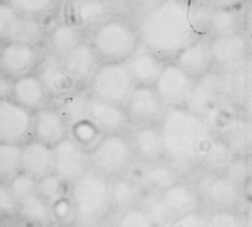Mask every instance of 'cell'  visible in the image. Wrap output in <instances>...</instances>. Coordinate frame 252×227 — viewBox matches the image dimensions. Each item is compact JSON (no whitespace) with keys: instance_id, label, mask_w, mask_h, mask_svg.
<instances>
[{"instance_id":"obj_1","label":"cell","mask_w":252,"mask_h":227,"mask_svg":"<svg viewBox=\"0 0 252 227\" xmlns=\"http://www.w3.org/2000/svg\"><path fill=\"white\" fill-rule=\"evenodd\" d=\"M140 44L164 60L175 58L199 38L189 22L188 5L183 0H164L146 12L137 28Z\"/></svg>"},{"instance_id":"obj_2","label":"cell","mask_w":252,"mask_h":227,"mask_svg":"<svg viewBox=\"0 0 252 227\" xmlns=\"http://www.w3.org/2000/svg\"><path fill=\"white\" fill-rule=\"evenodd\" d=\"M164 154L177 162L200 159L211 140V128L199 115L183 107L164 112L160 126Z\"/></svg>"},{"instance_id":"obj_3","label":"cell","mask_w":252,"mask_h":227,"mask_svg":"<svg viewBox=\"0 0 252 227\" xmlns=\"http://www.w3.org/2000/svg\"><path fill=\"white\" fill-rule=\"evenodd\" d=\"M107 179L98 173H86L71 186V210L81 226H92L101 219L112 204Z\"/></svg>"},{"instance_id":"obj_4","label":"cell","mask_w":252,"mask_h":227,"mask_svg":"<svg viewBox=\"0 0 252 227\" xmlns=\"http://www.w3.org/2000/svg\"><path fill=\"white\" fill-rule=\"evenodd\" d=\"M90 44L102 63H125L138 49L140 38L127 20L113 18L94 28Z\"/></svg>"},{"instance_id":"obj_5","label":"cell","mask_w":252,"mask_h":227,"mask_svg":"<svg viewBox=\"0 0 252 227\" xmlns=\"http://www.w3.org/2000/svg\"><path fill=\"white\" fill-rule=\"evenodd\" d=\"M92 97L124 107L134 90V83L124 63H102L90 79Z\"/></svg>"},{"instance_id":"obj_6","label":"cell","mask_w":252,"mask_h":227,"mask_svg":"<svg viewBox=\"0 0 252 227\" xmlns=\"http://www.w3.org/2000/svg\"><path fill=\"white\" fill-rule=\"evenodd\" d=\"M133 155L127 138L120 134H106L90 149L89 160L98 174L118 175L129 167Z\"/></svg>"},{"instance_id":"obj_7","label":"cell","mask_w":252,"mask_h":227,"mask_svg":"<svg viewBox=\"0 0 252 227\" xmlns=\"http://www.w3.org/2000/svg\"><path fill=\"white\" fill-rule=\"evenodd\" d=\"M16 204V211L30 221L47 225L53 218L50 204L39 194L36 180L29 175L19 173L7 186Z\"/></svg>"},{"instance_id":"obj_8","label":"cell","mask_w":252,"mask_h":227,"mask_svg":"<svg viewBox=\"0 0 252 227\" xmlns=\"http://www.w3.org/2000/svg\"><path fill=\"white\" fill-rule=\"evenodd\" d=\"M44 38V27L39 19L19 15L10 5L0 3V43H23L38 47Z\"/></svg>"},{"instance_id":"obj_9","label":"cell","mask_w":252,"mask_h":227,"mask_svg":"<svg viewBox=\"0 0 252 227\" xmlns=\"http://www.w3.org/2000/svg\"><path fill=\"white\" fill-rule=\"evenodd\" d=\"M89 152L66 138L53 147V174L61 180L74 182L89 173Z\"/></svg>"},{"instance_id":"obj_10","label":"cell","mask_w":252,"mask_h":227,"mask_svg":"<svg viewBox=\"0 0 252 227\" xmlns=\"http://www.w3.org/2000/svg\"><path fill=\"white\" fill-rule=\"evenodd\" d=\"M221 75L215 71L194 79L183 108L205 118L221 101Z\"/></svg>"},{"instance_id":"obj_11","label":"cell","mask_w":252,"mask_h":227,"mask_svg":"<svg viewBox=\"0 0 252 227\" xmlns=\"http://www.w3.org/2000/svg\"><path fill=\"white\" fill-rule=\"evenodd\" d=\"M192 84V77L188 76L175 63H168L162 68L153 88L164 107L176 108L184 106Z\"/></svg>"},{"instance_id":"obj_12","label":"cell","mask_w":252,"mask_h":227,"mask_svg":"<svg viewBox=\"0 0 252 227\" xmlns=\"http://www.w3.org/2000/svg\"><path fill=\"white\" fill-rule=\"evenodd\" d=\"M31 112L12 99L0 98V143H23L31 134Z\"/></svg>"},{"instance_id":"obj_13","label":"cell","mask_w":252,"mask_h":227,"mask_svg":"<svg viewBox=\"0 0 252 227\" xmlns=\"http://www.w3.org/2000/svg\"><path fill=\"white\" fill-rule=\"evenodd\" d=\"M39 60L38 47L34 46L8 42L0 49V71L7 77L18 79L32 74Z\"/></svg>"},{"instance_id":"obj_14","label":"cell","mask_w":252,"mask_h":227,"mask_svg":"<svg viewBox=\"0 0 252 227\" xmlns=\"http://www.w3.org/2000/svg\"><path fill=\"white\" fill-rule=\"evenodd\" d=\"M209 44L214 66L220 67L224 73H231L247 66V42L239 32L209 39Z\"/></svg>"},{"instance_id":"obj_15","label":"cell","mask_w":252,"mask_h":227,"mask_svg":"<svg viewBox=\"0 0 252 227\" xmlns=\"http://www.w3.org/2000/svg\"><path fill=\"white\" fill-rule=\"evenodd\" d=\"M31 134L35 140L53 149L68 138V126L57 108L46 106L32 115Z\"/></svg>"},{"instance_id":"obj_16","label":"cell","mask_w":252,"mask_h":227,"mask_svg":"<svg viewBox=\"0 0 252 227\" xmlns=\"http://www.w3.org/2000/svg\"><path fill=\"white\" fill-rule=\"evenodd\" d=\"M173 63L192 79L203 76L214 70V59L208 38H197L175 56Z\"/></svg>"},{"instance_id":"obj_17","label":"cell","mask_w":252,"mask_h":227,"mask_svg":"<svg viewBox=\"0 0 252 227\" xmlns=\"http://www.w3.org/2000/svg\"><path fill=\"white\" fill-rule=\"evenodd\" d=\"M125 111L127 118L133 121L151 125L164 115V104L157 97L155 88L149 86H136L126 103Z\"/></svg>"},{"instance_id":"obj_18","label":"cell","mask_w":252,"mask_h":227,"mask_svg":"<svg viewBox=\"0 0 252 227\" xmlns=\"http://www.w3.org/2000/svg\"><path fill=\"white\" fill-rule=\"evenodd\" d=\"M61 63L70 79L77 84L92 79L99 67V59L90 42L83 40L82 43L78 44L77 47L61 58Z\"/></svg>"},{"instance_id":"obj_19","label":"cell","mask_w":252,"mask_h":227,"mask_svg":"<svg viewBox=\"0 0 252 227\" xmlns=\"http://www.w3.org/2000/svg\"><path fill=\"white\" fill-rule=\"evenodd\" d=\"M125 67L130 75L134 86H155L157 77L160 76L165 63L162 59L146 50L142 44L126 60Z\"/></svg>"},{"instance_id":"obj_20","label":"cell","mask_w":252,"mask_h":227,"mask_svg":"<svg viewBox=\"0 0 252 227\" xmlns=\"http://www.w3.org/2000/svg\"><path fill=\"white\" fill-rule=\"evenodd\" d=\"M36 76L42 82L49 97L61 98L73 91L75 83L70 79L64 71L61 59L50 52L43 59L39 60Z\"/></svg>"},{"instance_id":"obj_21","label":"cell","mask_w":252,"mask_h":227,"mask_svg":"<svg viewBox=\"0 0 252 227\" xmlns=\"http://www.w3.org/2000/svg\"><path fill=\"white\" fill-rule=\"evenodd\" d=\"M20 173L35 180L53 174V149L38 140H31L22 146Z\"/></svg>"},{"instance_id":"obj_22","label":"cell","mask_w":252,"mask_h":227,"mask_svg":"<svg viewBox=\"0 0 252 227\" xmlns=\"http://www.w3.org/2000/svg\"><path fill=\"white\" fill-rule=\"evenodd\" d=\"M88 119L97 127L102 135L118 134L125 127L127 115L124 107L106 103L94 97H90L88 108Z\"/></svg>"},{"instance_id":"obj_23","label":"cell","mask_w":252,"mask_h":227,"mask_svg":"<svg viewBox=\"0 0 252 227\" xmlns=\"http://www.w3.org/2000/svg\"><path fill=\"white\" fill-rule=\"evenodd\" d=\"M11 97L16 104L30 112L46 107L50 98L36 74H29L15 79L11 87Z\"/></svg>"},{"instance_id":"obj_24","label":"cell","mask_w":252,"mask_h":227,"mask_svg":"<svg viewBox=\"0 0 252 227\" xmlns=\"http://www.w3.org/2000/svg\"><path fill=\"white\" fill-rule=\"evenodd\" d=\"M133 154L144 162H157L164 155L160 130L152 125H142L137 128L130 140Z\"/></svg>"},{"instance_id":"obj_25","label":"cell","mask_w":252,"mask_h":227,"mask_svg":"<svg viewBox=\"0 0 252 227\" xmlns=\"http://www.w3.org/2000/svg\"><path fill=\"white\" fill-rule=\"evenodd\" d=\"M71 23L79 29L95 28L106 20L109 7L105 0H73L70 3Z\"/></svg>"},{"instance_id":"obj_26","label":"cell","mask_w":252,"mask_h":227,"mask_svg":"<svg viewBox=\"0 0 252 227\" xmlns=\"http://www.w3.org/2000/svg\"><path fill=\"white\" fill-rule=\"evenodd\" d=\"M158 199L166 213L169 214L170 219L192 213L197 202L193 190L183 183H175L162 190Z\"/></svg>"},{"instance_id":"obj_27","label":"cell","mask_w":252,"mask_h":227,"mask_svg":"<svg viewBox=\"0 0 252 227\" xmlns=\"http://www.w3.org/2000/svg\"><path fill=\"white\" fill-rule=\"evenodd\" d=\"M83 42L82 29H79L68 22L59 23L50 31L49 46L50 52L57 58H63L74 47Z\"/></svg>"},{"instance_id":"obj_28","label":"cell","mask_w":252,"mask_h":227,"mask_svg":"<svg viewBox=\"0 0 252 227\" xmlns=\"http://www.w3.org/2000/svg\"><path fill=\"white\" fill-rule=\"evenodd\" d=\"M205 195L209 202L221 210L233 207L239 201V189L236 182L227 177H218L205 184Z\"/></svg>"},{"instance_id":"obj_29","label":"cell","mask_w":252,"mask_h":227,"mask_svg":"<svg viewBox=\"0 0 252 227\" xmlns=\"http://www.w3.org/2000/svg\"><path fill=\"white\" fill-rule=\"evenodd\" d=\"M90 97L86 92L71 91L58 98L57 110L62 115L68 127L88 119V108Z\"/></svg>"},{"instance_id":"obj_30","label":"cell","mask_w":252,"mask_h":227,"mask_svg":"<svg viewBox=\"0 0 252 227\" xmlns=\"http://www.w3.org/2000/svg\"><path fill=\"white\" fill-rule=\"evenodd\" d=\"M238 16L232 8L212 7L208 23V39L238 34Z\"/></svg>"},{"instance_id":"obj_31","label":"cell","mask_w":252,"mask_h":227,"mask_svg":"<svg viewBox=\"0 0 252 227\" xmlns=\"http://www.w3.org/2000/svg\"><path fill=\"white\" fill-rule=\"evenodd\" d=\"M20 145L0 143V183L20 173Z\"/></svg>"},{"instance_id":"obj_32","label":"cell","mask_w":252,"mask_h":227,"mask_svg":"<svg viewBox=\"0 0 252 227\" xmlns=\"http://www.w3.org/2000/svg\"><path fill=\"white\" fill-rule=\"evenodd\" d=\"M19 15L39 19L51 12L57 0H3Z\"/></svg>"},{"instance_id":"obj_33","label":"cell","mask_w":252,"mask_h":227,"mask_svg":"<svg viewBox=\"0 0 252 227\" xmlns=\"http://www.w3.org/2000/svg\"><path fill=\"white\" fill-rule=\"evenodd\" d=\"M231 158H232L231 147L224 140L214 139V138H211L200 156V159L204 160L209 167H214V169H219L228 164L231 162Z\"/></svg>"},{"instance_id":"obj_34","label":"cell","mask_w":252,"mask_h":227,"mask_svg":"<svg viewBox=\"0 0 252 227\" xmlns=\"http://www.w3.org/2000/svg\"><path fill=\"white\" fill-rule=\"evenodd\" d=\"M68 138L75 142L79 147H82L83 150H88L89 147L92 149L101 139L102 134L92 122L86 119L68 127Z\"/></svg>"},{"instance_id":"obj_35","label":"cell","mask_w":252,"mask_h":227,"mask_svg":"<svg viewBox=\"0 0 252 227\" xmlns=\"http://www.w3.org/2000/svg\"><path fill=\"white\" fill-rule=\"evenodd\" d=\"M145 180L151 186L162 191L172 184L177 183V177L175 171L169 167L162 166V164H156L145 173Z\"/></svg>"},{"instance_id":"obj_36","label":"cell","mask_w":252,"mask_h":227,"mask_svg":"<svg viewBox=\"0 0 252 227\" xmlns=\"http://www.w3.org/2000/svg\"><path fill=\"white\" fill-rule=\"evenodd\" d=\"M36 186H38L39 194L42 195V198L49 203L50 207L54 203L58 202L59 199H62V180L55 177L54 174L47 175L44 178L36 180Z\"/></svg>"},{"instance_id":"obj_37","label":"cell","mask_w":252,"mask_h":227,"mask_svg":"<svg viewBox=\"0 0 252 227\" xmlns=\"http://www.w3.org/2000/svg\"><path fill=\"white\" fill-rule=\"evenodd\" d=\"M110 197H112V204H116L117 207H125L134 201L136 191L127 180H118L117 183L110 186Z\"/></svg>"},{"instance_id":"obj_38","label":"cell","mask_w":252,"mask_h":227,"mask_svg":"<svg viewBox=\"0 0 252 227\" xmlns=\"http://www.w3.org/2000/svg\"><path fill=\"white\" fill-rule=\"evenodd\" d=\"M156 225L146 213V210L142 208H129L122 214L118 227H155Z\"/></svg>"},{"instance_id":"obj_39","label":"cell","mask_w":252,"mask_h":227,"mask_svg":"<svg viewBox=\"0 0 252 227\" xmlns=\"http://www.w3.org/2000/svg\"><path fill=\"white\" fill-rule=\"evenodd\" d=\"M205 227H242V225L235 214L227 210H220L207 219Z\"/></svg>"},{"instance_id":"obj_40","label":"cell","mask_w":252,"mask_h":227,"mask_svg":"<svg viewBox=\"0 0 252 227\" xmlns=\"http://www.w3.org/2000/svg\"><path fill=\"white\" fill-rule=\"evenodd\" d=\"M207 219H204L200 214H196L194 211L185 214L181 217H177L172 219L169 223H166V227H205Z\"/></svg>"},{"instance_id":"obj_41","label":"cell","mask_w":252,"mask_h":227,"mask_svg":"<svg viewBox=\"0 0 252 227\" xmlns=\"http://www.w3.org/2000/svg\"><path fill=\"white\" fill-rule=\"evenodd\" d=\"M205 3H208L212 7L218 8H232L233 5L238 4L240 0H203Z\"/></svg>"},{"instance_id":"obj_42","label":"cell","mask_w":252,"mask_h":227,"mask_svg":"<svg viewBox=\"0 0 252 227\" xmlns=\"http://www.w3.org/2000/svg\"><path fill=\"white\" fill-rule=\"evenodd\" d=\"M11 87H12V83L8 80V77L1 74L0 75V98H7L11 95Z\"/></svg>"},{"instance_id":"obj_43","label":"cell","mask_w":252,"mask_h":227,"mask_svg":"<svg viewBox=\"0 0 252 227\" xmlns=\"http://www.w3.org/2000/svg\"><path fill=\"white\" fill-rule=\"evenodd\" d=\"M1 1H3V0H0V3H1Z\"/></svg>"},{"instance_id":"obj_44","label":"cell","mask_w":252,"mask_h":227,"mask_svg":"<svg viewBox=\"0 0 252 227\" xmlns=\"http://www.w3.org/2000/svg\"><path fill=\"white\" fill-rule=\"evenodd\" d=\"M0 215H1V213H0Z\"/></svg>"}]
</instances>
